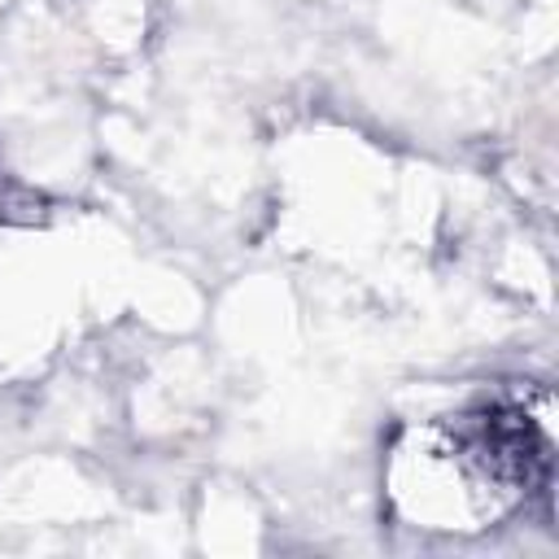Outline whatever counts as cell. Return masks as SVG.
Returning <instances> with one entry per match:
<instances>
[{
	"label": "cell",
	"instance_id": "obj_1",
	"mask_svg": "<svg viewBox=\"0 0 559 559\" xmlns=\"http://www.w3.org/2000/svg\"><path fill=\"white\" fill-rule=\"evenodd\" d=\"M550 441L524 406L480 402L406 432L389 459L402 520L437 533H480L546 485Z\"/></svg>",
	"mask_w": 559,
	"mask_h": 559
}]
</instances>
